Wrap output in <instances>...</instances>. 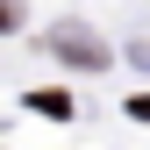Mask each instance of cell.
Listing matches in <instances>:
<instances>
[{
	"mask_svg": "<svg viewBox=\"0 0 150 150\" xmlns=\"http://www.w3.org/2000/svg\"><path fill=\"white\" fill-rule=\"evenodd\" d=\"M22 22V0H0V29H14Z\"/></svg>",
	"mask_w": 150,
	"mask_h": 150,
	"instance_id": "3957f363",
	"label": "cell"
},
{
	"mask_svg": "<svg viewBox=\"0 0 150 150\" xmlns=\"http://www.w3.org/2000/svg\"><path fill=\"white\" fill-rule=\"evenodd\" d=\"M129 115H136V122H150V93H136V100H129Z\"/></svg>",
	"mask_w": 150,
	"mask_h": 150,
	"instance_id": "277c9868",
	"label": "cell"
},
{
	"mask_svg": "<svg viewBox=\"0 0 150 150\" xmlns=\"http://www.w3.org/2000/svg\"><path fill=\"white\" fill-rule=\"evenodd\" d=\"M50 50H57V57H64V64H86V71H100V64H107V50H100V43H93V36H86V29H71V22H64L57 36H50Z\"/></svg>",
	"mask_w": 150,
	"mask_h": 150,
	"instance_id": "6da1fadb",
	"label": "cell"
},
{
	"mask_svg": "<svg viewBox=\"0 0 150 150\" xmlns=\"http://www.w3.org/2000/svg\"><path fill=\"white\" fill-rule=\"evenodd\" d=\"M29 107H36V115H57V122L71 115V100H64V93H29Z\"/></svg>",
	"mask_w": 150,
	"mask_h": 150,
	"instance_id": "7a4b0ae2",
	"label": "cell"
}]
</instances>
